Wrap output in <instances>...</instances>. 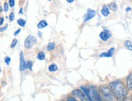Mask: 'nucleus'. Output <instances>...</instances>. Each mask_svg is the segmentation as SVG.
<instances>
[{
	"instance_id": "obj_1",
	"label": "nucleus",
	"mask_w": 132,
	"mask_h": 101,
	"mask_svg": "<svg viewBox=\"0 0 132 101\" xmlns=\"http://www.w3.org/2000/svg\"><path fill=\"white\" fill-rule=\"evenodd\" d=\"M109 88L111 89L115 98L118 101H125L126 95L128 94V89L122 81L116 80L109 83Z\"/></svg>"
},
{
	"instance_id": "obj_2",
	"label": "nucleus",
	"mask_w": 132,
	"mask_h": 101,
	"mask_svg": "<svg viewBox=\"0 0 132 101\" xmlns=\"http://www.w3.org/2000/svg\"><path fill=\"white\" fill-rule=\"evenodd\" d=\"M80 88L84 93L87 94L90 101H103L100 95V92H99L96 87H81Z\"/></svg>"
},
{
	"instance_id": "obj_3",
	"label": "nucleus",
	"mask_w": 132,
	"mask_h": 101,
	"mask_svg": "<svg viewBox=\"0 0 132 101\" xmlns=\"http://www.w3.org/2000/svg\"><path fill=\"white\" fill-rule=\"evenodd\" d=\"M100 91L103 97V101H115V96L112 92L111 89L108 86H101Z\"/></svg>"
},
{
	"instance_id": "obj_4",
	"label": "nucleus",
	"mask_w": 132,
	"mask_h": 101,
	"mask_svg": "<svg viewBox=\"0 0 132 101\" xmlns=\"http://www.w3.org/2000/svg\"><path fill=\"white\" fill-rule=\"evenodd\" d=\"M72 95L76 98H78L80 101H90L89 96L87 95L86 93H84L82 90L80 89H75L72 91Z\"/></svg>"
},
{
	"instance_id": "obj_5",
	"label": "nucleus",
	"mask_w": 132,
	"mask_h": 101,
	"mask_svg": "<svg viewBox=\"0 0 132 101\" xmlns=\"http://www.w3.org/2000/svg\"><path fill=\"white\" fill-rule=\"evenodd\" d=\"M37 43V38L34 36H29L24 41V47L26 49H31Z\"/></svg>"
},
{
	"instance_id": "obj_6",
	"label": "nucleus",
	"mask_w": 132,
	"mask_h": 101,
	"mask_svg": "<svg viewBox=\"0 0 132 101\" xmlns=\"http://www.w3.org/2000/svg\"><path fill=\"white\" fill-rule=\"evenodd\" d=\"M27 69V61L24 59L23 52H20V70L24 71Z\"/></svg>"
},
{
	"instance_id": "obj_7",
	"label": "nucleus",
	"mask_w": 132,
	"mask_h": 101,
	"mask_svg": "<svg viewBox=\"0 0 132 101\" xmlns=\"http://www.w3.org/2000/svg\"><path fill=\"white\" fill-rule=\"evenodd\" d=\"M96 15V12L95 10H93V9H89L87 10V13L84 15V22H87V21H89V20L92 19L94 16Z\"/></svg>"
},
{
	"instance_id": "obj_8",
	"label": "nucleus",
	"mask_w": 132,
	"mask_h": 101,
	"mask_svg": "<svg viewBox=\"0 0 132 101\" xmlns=\"http://www.w3.org/2000/svg\"><path fill=\"white\" fill-rule=\"evenodd\" d=\"M99 36H100V38L101 39L102 41H108L109 39L111 37V32H109L108 29H105V30L102 31V32L100 33V35H99Z\"/></svg>"
},
{
	"instance_id": "obj_9",
	"label": "nucleus",
	"mask_w": 132,
	"mask_h": 101,
	"mask_svg": "<svg viewBox=\"0 0 132 101\" xmlns=\"http://www.w3.org/2000/svg\"><path fill=\"white\" fill-rule=\"evenodd\" d=\"M114 52H115V49H114V48H111L109 50L108 52L101 53V54H100V57H101V58H104H104H111V57H113V55Z\"/></svg>"
},
{
	"instance_id": "obj_10",
	"label": "nucleus",
	"mask_w": 132,
	"mask_h": 101,
	"mask_svg": "<svg viewBox=\"0 0 132 101\" xmlns=\"http://www.w3.org/2000/svg\"><path fill=\"white\" fill-rule=\"evenodd\" d=\"M126 87L128 90H132V74H130L126 78Z\"/></svg>"
},
{
	"instance_id": "obj_11",
	"label": "nucleus",
	"mask_w": 132,
	"mask_h": 101,
	"mask_svg": "<svg viewBox=\"0 0 132 101\" xmlns=\"http://www.w3.org/2000/svg\"><path fill=\"white\" fill-rule=\"evenodd\" d=\"M101 13L103 16H104V17H107L108 15H109V14H110V11H109V9L108 8L107 6H103L101 11Z\"/></svg>"
},
{
	"instance_id": "obj_12",
	"label": "nucleus",
	"mask_w": 132,
	"mask_h": 101,
	"mask_svg": "<svg viewBox=\"0 0 132 101\" xmlns=\"http://www.w3.org/2000/svg\"><path fill=\"white\" fill-rule=\"evenodd\" d=\"M47 26H48V24H47V22L45 20H41L39 23H38V24H37V27H38V29H44V27H46Z\"/></svg>"
},
{
	"instance_id": "obj_13",
	"label": "nucleus",
	"mask_w": 132,
	"mask_h": 101,
	"mask_svg": "<svg viewBox=\"0 0 132 101\" xmlns=\"http://www.w3.org/2000/svg\"><path fill=\"white\" fill-rule=\"evenodd\" d=\"M48 70H49V72H55V71L58 70V66H57L56 64L53 63V64H51V65H49V66Z\"/></svg>"
},
{
	"instance_id": "obj_14",
	"label": "nucleus",
	"mask_w": 132,
	"mask_h": 101,
	"mask_svg": "<svg viewBox=\"0 0 132 101\" xmlns=\"http://www.w3.org/2000/svg\"><path fill=\"white\" fill-rule=\"evenodd\" d=\"M124 46L126 49L130 50V51H132V42L130 41H126L124 43Z\"/></svg>"
},
{
	"instance_id": "obj_15",
	"label": "nucleus",
	"mask_w": 132,
	"mask_h": 101,
	"mask_svg": "<svg viewBox=\"0 0 132 101\" xmlns=\"http://www.w3.org/2000/svg\"><path fill=\"white\" fill-rule=\"evenodd\" d=\"M37 59L38 60H40V61H43L44 59L46 58V54H45V53H44L43 51H41V52H39L37 53Z\"/></svg>"
},
{
	"instance_id": "obj_16",
	"label": "nucleus",
	"mask_w": 132,
	"mask_h": 101,
	"mask_svg": "<svg viewBox=\"0 0 132 101\" xmlns=\"http://www.w3.org/2000/svg\"><path fill=\"white\" fill-rule=\"evenodd\" d=\"M56 47V44H54V42H49L47 45V50L48 51H52V50L54 49V48Z\"/></svg>"
},
{
	"instance_id": "obj_17",
	"label": "nucleus",
	"mask_w": 132,
	"mask_h": 101,
	"mask_svg": "<svg viewBox=\"0 0 132 101\" xmlns=\"http://www.w3.org/2000/svg\"><path fill=\"white\" fill-rule=\"evenodd\" d=\"M108 8L109 9H110L112 11H117L118 9V6H117V4L115 3H109L108 5Z\"/></svg>"
},
{
	"instance_id": "obj_18",
	"label": "nucleus",
	"mask_w": 132,
	"mask_h": 101,
	"mask_svg": "<svg viewBox=\"0 0 132 101\" xmlns=\"http://www.w3.org/2000/svg\"><path fill=\"white\" fill-rule=\"evenodd\" d=\"M17 24L20 27H24L26 25V20H24V19H21L20 18V19H19L17 20Z\"/></svg>"
},
{
	"instance_id": "obj_19",
	"label": "nucleus",
	"mask_w": 132,
	"mask_h": 101,
	"mask_svg": "<svg viewBox=\"0 0 132 101\" xmlns=\"http://www.w3.org/2000/svg\"><path fill=\"white\" fill-rule=\"evenodd\" d=\"M32 65H33L32 61H27V69H29V70H32Z\"/></svg>"
},
{
	"instance_id": "obj_20",
	"label": "nucleus",
	"mask_w": 132,
	"mask_h": 101,
	"mask_svg": "<svg viewBox=\"0 0 132 101\" xmlns=\"http://www.w3.org/2000/svg\"><path fill=\"white\" fill-rule=\"evenodd\" d=\"M17 43H18V40H17V39H16V38L13 39L12 44H11V48H12V49L15 48L16 46V44H17Z\"/></svg>"
},
{
	"instance_id": "obj_21",
	"label": "nucleus",
	"mask_w": 132,
	"mask_h": 101,
	"mask_svg": "<svg viewBox=\"0 0 132 101\" xmlns=\"http://www.w3.org/2000/svg\"><path fill=\"white\" fill-rule=\"evenodd\" d=\"M8 10H9V5L7 3H4V5H3V11L5 12H8Z\"/></svg>"
},
{
	"instance_id": "obj_22",
	"label": "nucleus",
	"mask_w": 132,
	"mask_h": 101,
	"mask_svg": "<svg viewBox=\"0 0 132 101\" xmlns=\"http://www.w3.org/2000/svg\"><path fill=\"white\" fill-rule=\"evenodd\" d=\"M15 4V0H9V1H8V5H9V7H14Z\"/></svg>"
},
{
	"instance_id": "obj_23",
	"label": "nucleus",
	"mask_w": 132,
	"mask_h": 101,
	"mask_svg": "<svg viewBox=\"0 0 132 101\" xmlns=\"http://www.w3.org/2000/svg\"><path fill=\"white\" fill-rule=\"evenodd\" d=\"M9 20L11 22H12L15 20V13L14 12H11V14L9 15Z\"/></svg>"
},
{
	"instance_id": "obj_24",
	"label": "nucleus",
	"mask_w": 132,
	"mask_h": 101,
	"mask_svg": "<svg viewBox=\"0 0 132 101\" xmlns=\"http://www.w3.org/2000/svg\"><path fill=\"white\" fill-rule=\"evenodd\" d=\"M4 61H5V63H6L7 65H10L11 63V58L10 57H6L4 58Z\"/></svg>"
},
{
	"instance_id": "obj_25",
	"label": "nucleus",
	"mask_w": 132,
	"mask_h": 101,
	"mask_svg": "<svg viewBox=\"0 0 132 101\" xmlns=\"http://www.w3.org/2000/svg\"><path fill=\"white\" fill-rule=\"evenodd\" d=\"M67 101H80V100L76 99H75V97H73V96H69V97H67Z\"/></svg>"
},
{
	"instance_id": "obj_26",
	"label": "nucleus",
	"mask_w": 132,
	"mask_h": 101,
	"mask_svg": "<svg viewBox=\"0 0 132 101\" xmlns=\"http://www.w3.org/2000/svg\"><path fill=\"white\" fill-rule=\"evenodd\" d=\"M8 27V25H6V26H4V27H1L0 29V32H4L5 30H6L7 29Z\"/></svg>"
},
{
	"instance_id": "obj_27",
	"label": "nucleus",
	"mask_w": 132,
	"mask_h": 101,
	"mask_svg": "<svg viewBox=\"0 0 132 101\" xmlns=\"http://www.w3.org/2000/svg\"><path fill=\"white\" fill-rule=\"evenodd\" d=\"M20 31H21V29H17V30H16L15 32H14V36H17L18 34H19V33L20 32Z\"/></svg>"
},
{
	"instance_id": "obj_28",
	"label": "nucleus",
	"mask_w": 132,
	"mask_h": 101,
	"mask_svg": "<svg viewBox=\"0 0 132 101\" xmlns=\"http://www.w3.org/2000/svg\"><path fill=\"white\" fill-rule=\"evenodd\" d=\"M4 22V18L3 17H0V25H3Z\"/></svg>"
},
{
	"instance_id": "obj_29",
	"label": "nucleus",
	"mask_w": 132,
	"mask_h": 101,
	"mask_svg": "<svg viewBox=\"0 0 132 101\" xmlns=\"http://www.w3.org/2000/svg\"><path fill=\"white\" fill-rule=\"evenodd\" d=\"M74 1H75V0H67V2L69 3H72Z\"/></svg>"
},
{
	"instance_id": "obj_30",
	"label": "nucleus",
	"mask_w": 132,
	"mask_h": 101,
	"mask_svg": "<svg viewBox=\"0 0 132 101\" xmlns=\"http://www.w3.org/2000/svg\"><path fill=\"white\" fill-rule=\"evenodd\" d=\"M19 14H23V8H20V9Z\"/></svg>"
},
{
	"instance_id": "obj_31",
	"label": "nucleus",
	"mask_w": 132,
	"mask_h": 101,
	"mask_svg": "<svg viewBox=\"0 0 132 101\" xmlns=\"http://www.w3.org/2000/svg\"><path fill=\"white\" fill-rule=\"evenodd\" d=\"M130 7H127V8H126V12H130Z\"/></svg>"
},
{
	"instance_id": "obj_32",
	"label": "nucleus",
	"mask_w": 132,
	"mask_h": 101,
	"mask_svg": "<svg viewBox=\"0 0 132 101\" xmlns=\"http://www.w3.org/2000/svg\"><path fill=\"white\" fill-rule=\"evenodd\" d=\"M3 12V8H2V7L1 6H0V13H1Z\"/></svg>"
},
{
	"instance_id": "obj_33",
	"label": "nucleus",
	"mask_w": 132,
	"mask_h": 101,
	"mask_svg": "<svg viewBox=\"0 0 132 101\" xmlns=\"http://www.w3.org/2000/svg\"><path fill=\"white\" fill-rule=\"evenodd\" d=\"M38 34H39V36H41V32H38Z\"/></svg>"
},
{
	"instance_id": "obj_34",
	"label": "nucleus",
	"mask_w": 132,
	"mask_h": 101,
	"mask_svg": "<svg viewBox=\"0 0 132 101\" xmlns=\"http://www.w3.org/2000/svg\"><path fill=\"white\" fill-rule=\"evenodd\" d=\"M0 72H1V68H0Z\"/></svg>"
},
{
	"instance_id": "obj_35",
	"label": "nucleus",
	"mask_w": 132,
	"mask_h": 101,
	"mask_svg": "<svg viewBox=\"0 0 132 101\" xmlns=\"http://www.w3.org/2000/svg\"><path fill=\"white\" fill-rule=\"evenodd\" d=\"M48 1H51V0H48Z\"/></svg>"
}]
</instances>
